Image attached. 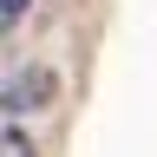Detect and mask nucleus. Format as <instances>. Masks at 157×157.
I'll list each match as a JSON object with an SVG mask.
<instances>
[{"label": "nucleus", "instance_id": "obj_1", "mask_svg": "<svg viewBox=\"0 0 157 157\" xmlns=\"http://www.w3.org/2000/svg\"><path fill=\"white\" fill-rule=\"evenodd\" d=\"M52 92H59V78L33 66V72H20L7 85V111H39V105H52Z\"/></svg>", "mask_w": 157, "mask_h": 157}, {"label": "nucleus", "instance_id": "obj_2", "mask_svg": "<svg viewBox=\"0 0 157 157\" xmlns=\"http://www.w3.org/2000/svg\"><path fill=\"white\" fill-rule=\"evenodd\" d=\"M0 157H33V137L26 131H0Z\"/></svg>", "mask_w": 157, "mask_h": 157}]
</instances>
